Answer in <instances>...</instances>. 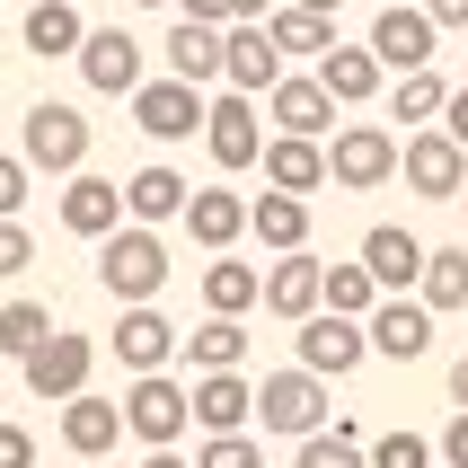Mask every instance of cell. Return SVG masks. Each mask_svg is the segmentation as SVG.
<instances>
[{
    "label": "cell",
    "mask_w": 468,
    "mask_h": 468,
    "mask_svg": "<svg viewBox=\"0 0 468 468\" xmlns=\"http://www.w3.org/2000/svg\"><path fill=\"white\" fill-rule=\"evenodd\" d=\"M318 274H327V265H318L310 248H292V257H274V265H265V310L301 327V318L318 310Z\"/></svg>",
    "instance_id": "obj_23"
},
{
    "label": "cell",
    "mask_w": 468,
    "mask_h": 468,
    "mask_svg": "<svg viewBox=\"0 0 468 468\" xmlns=\"http://www.w3.org/2000/svg\"><path fill=\"white\" fill-rule=\"evenodd\" d=\"M292 9H318V18H336V0H292Z\"/></svg>",
    "instance_id": "obj_49"
},
{
    "label": "cell",
    "mask_w": 468,
    "mask_h": 468,
    "mask_svg": "<svg viewBox=\"0 0 468 468\" xmlns=\"http://www.w3.org/2000/svg\"><path fill=\"white\" fill-rule=\"evenodd\" d=\"M398 177V133L389 124H336L327 133V186L345 195H371V186Z\"/></svg>",
    "instance_id": "obj_4"
},
{
    "label": "cell",
    "mask_w": 468,
    "mask_h": 468,
    "mask_svg": "<svg viewBox=\"0 0 468 468\" xmlns=\"http://www.w3.org/2000/svg\"><path fill=\"white\" fill-rule=\"evenodd\" d=\"M433 460H442V468H468V407H460V416L442 424V442H433Z\"/></svg>",
    "instance_id": "obj_41"
},
{
    "label": "cell",
    "mask_w": 468,
    "mask_h": 468,
    "mask_svg": "<svg viewBox=\"0 0 468 468\" xmlns=\"http://www.w3.org/2000/svg\"><path fill=\"white\" fill-rule=\"evenodd\" d=\"M80 80H89V89H98V98H133V89H142V45H133L124 27H89V36H80Z\"/></svg>",
    "instance_id": "obj_9"
},
{
    "label": "cell",
    "mask_w": 468,
    "mask_h": 468,
    "mask_svg": "<svg viewBox=\"0 0 468 468\" xmlns=\"http://www.w3.org/2000/svg\"><path fill=\"white\" fill-rule=\"evenodd\" d=\"M168 80L212 89V80H221V27H204V18H177V27H168Z\"/></svg>",
    "instance_id": "obj_28"
},
{
    "label": "cell",
    "mask_w": 468,
    "mask_h": 468,
    "mask_svg": "<svg viewBox=\"0 0 468 468\" xmlns=\"http://www.w3.org/2000/svg\"><path fill=\"white\" fill-rule=\"evenodd\" d=\"M177 221H186V239H195L204 257H221V248H239V239H248V204H239L230 186H195Z\"/></svg>",
    "instance_id": "obj_18"
},
{
    "label": "cell",
    "mask_w": 468,
    "mask_h": 468,
    "mask_svg": "<svg viewBox=\"0 0 468 468\" xmlns=\"http://www.w3.org/2000/svg\"><path fill=\"white\" fill-rule=\"evenodd\" d=\"M239 18H265V0H230V27H239Z\"/></svg>",
    "instance_id": "obj_47"
},
{
    "label": "cell",
    "mask_w": 468,
    "mask_h": 468,
    "mask_svg": "<svg viewBox=\"0 0 468 468\" xmlns=\"http://www.w3.org/2000/svg\"><path fill=\"white\" fill-rule=\"evenodd\" d=\"M257 301H265V265H239L230 248H221V257L204 265V310L212 318H248Z\"/></svg>",
    "instance_id": "obj_26"
},
{
    "label": "cell",
    "mask_w": 468,
    "mask_h": 468,
    "mask_svg": "<svg viewBox=\"0 0 468 468\" xmlns=\"http://www.w3.org/2000/svg\"><path fill=\"white\" fill-rule=\"evenodd\" d=\"M318 89H327L336 106H371L380 98V53L371 45H327L318 53Z\"/></svg>",
    "instance_id": "obj_24"
},
{
    "label": "cell",
    "mask_w": 468,
    "mask_h": 468,
    "mask_svg": "<svg viewBox=\"0 0 468 468\" xmlns=\"http://www.w3.org/2000/svg\"><path fill=\"white\" fill-rule=\"evenodd\" d=\"M257 424L265 433H292V442H310L318 424H327V380L318 371H265V389H257Z\"/></svg>",
    "instance_id": "obj_5"
},
{
    "label": "cell",
    "mask_w": 468,
    "mask_h": 468,
    "mask_svg": "<svg viewBox=\"0 0 468 468\" xmlns=\"http://www.w3.org/2000/svg\"><path fill=\"white\" fill-rule=\"evenodd\" d=\"M442 98H451V80L424 62V71H398V89H389V115L398 124H442Z\"/></svg>",
    "instance_id": "obj_32"
},
{
    "label": "cell",
    "mask_w": 468,
    "mask_h": 468,
    "mask_svg": "<svg viewBox=\"0 0 468 468\" xmlns=\"http://www.w3.org/2000/svg\"><path fill=\"white\" fill-rule=\"evenodd\" d=\"M265 186H274V195H318V186H327V142H301V133H274V142H265Z\"/></svg>",
    "instance_id": "obj_22"
},
{
    "label": "cell",
    "mask_w": 468,
    "mask_h": 468,
    "mask_svg": "<svg viewBox=\"0 0 468 468\" xmlns=\"http://www.w3.org/2000/svg\"><path fill=\"white\" fill-rule=\"evenodd\" d=\"M142 468H195V460H177V451H151V460H142Z\"/></svg>",
    "instance_id": "obj_48"
},
{
    "label": "cell",
    "mask_w": 468,
    "mask_h": 468,
    "mask_svg": "<svg viewBox=\"0 0 468 468\" xmlns=\"http://www.w3.org/2000/svg\"><path fill=\"white\" fill-rule=\"evenodd\" d=\"M18 159L36 168V177H71V168H89V115H80V106H62V98L27 106Z\"/></svg>",
    "instance_id": "obj_2"
},
{
    "label": "cell",
    "mask_w": 468,
    "mask_h": 468,
    "mask_svg": "<svg viewBox=\"0 0 468 468\" xmlns=\"http://www.w3.org/2000/svg\"><path fill=\"white\" fill-rule=\"evenodd\" d=\"M442 133L468 151V89H451V98H442Z\"/></svg>",
    "instance_id": "obj_43"
},
{
    "label": "cell",
    "mask_w": 468,
    "mask_h": 468,
    "mask_svg": "<svg viewBox=\"0 0 468 468\" xmlns=\"http://www.w3.org/2000/svg\"><path fill=\"white\" fill-rule=\"evenodd\" d=\"M115 221H124V186L71 168V177H62V230H71V239H106Z\"/></svg>",
    "instance_id": "obj_19"
},
{
    "label": "cell",
    "mask_w": 468,
    "mask_h": 468,
    "mask_svg": "<svg viewBox=\"0 0 468 468\" xmlns=\"http://www.w3.org/2000/svg\"><path fill=\"white\" fill-rule=\"evenodd\" d=\"M124 407V433L151 451H177L186 424H195V407H186V380H168V371H133V389L115 398Z\"/></svg>",
    "instance_id": "obj_3"
},
{
    "label": "cell",
    "mask_w": 468,
    "mask_h": 468,
    "mask_svg": "<svg viewBox=\"0 0 468 468\" xmlns=\"http://www.w3.org/2000/svg\"><path fill=\"white\" fill-rule=\"evenodd\" d=\"M371 451V468H433V442H424V433H407V424H398V433H380V442H363Z\"/></svg>",
    "instance_id": "obj_37"
},
{
    "label": "cell",
    "mask_w": 468,
    "mask_h": 468,
    "mask_svg": "<svg viewBox=\"0 0 468 468\" xmlns=\"http://www.w3.org/2000/svg\"><path fill=\"white\" fill-rule=\"evenodd\" d=\"M301 371H318V380H345V371L371 354V336H363V318H336V310H310L301 318Z\"/></svg>",
    "instance_id": "obj_11"
},
{
    "label": "cell",
    "mask_w": 468,
    "mask_h": 468,
    "mask_svg": "<svg viewBox=\"0 0 468 468\" xmlns=\"http://www.w3.org/2000/svg\"><path fill=\"white\" fill-rule=\"evenodd\" d=\"M248 230L274 248V257H292V248H310V195H274L265 186L257 204H248Z\"/></svg>",
    "instance_id": "obj_27"
},
{
    "label": "cell",
    "mask_w": 468,
    "mask_h": 468,
    "mask_svg": "<svg viewBox=\"0 0 468 468\" xmlns=\"http://www.w3.org/2000/svg\"><path fill=\"white\" fill-rule=\"evenodd\" d=\"M292 468H371V451H363V433H354V424L336 416V433L318 424L310 442H301V460H292Z\"/></svg>",
    "instance_id": "obj_35"
},
{
    "label": "cell",
    "mask_w": 468,
    "mask_h": 468,
    "mask_svg": "<svg viewBox=\"0 0 468 468\" xmlns=\"http://www.w3.org/2000/svg\"><path fill=\"white\" fill-rule=\"evenodd\" d=\"M89 363H98V345H89V336H71V327H53V336L36 345L18 371H27V389L45 398V407H62V398H80V389H89Z\"/></svg>",
    "instance_id": "obj_8"
},
{
    "label": "cell",
    "mask_w": 468,
    "mask_h": 468,
    "mask_svg": "<svg viewBox=\"0 0 468 468\" xmlns=\"http://www.w3.org/2000/svg\"><path fill=\"white\" fill-rule=\"evenodd\" d=\"M177 18H204V27H230V0H177Z\"/></svg>",
    "instance_id": "obj_44"
},
{
    "label": "cell",
    "mask_w": 468,
    "mask_h": 468,
    "mask_svg": "<svg viewBox=\"0 0 468 468\" xmlns=\"http://www.w3.org/2000/svg\"><path fill=\"white\" fill-rule=\"evenodd\" d=\"M124 106H133V124L151 133V142H195L204 133V89L195 80H142Z\"/></svg>",
    "instance_id": "obj_7"
},
{
    "label": "cell",
    "mask_w": 468,
    "mask_h": 468,
    "mask_svg": "<svg viewBox=\"0 0 468 468\" xmlns=\"http://www.w3.org/2000/svg\"><path fill=\"white\" fill-rule=\"evenodd\" d=\"M124 442V407L115 398H62V451H80V460H106V451Z\"/></svg>",
    "instance_id": "obj_21"
},
{
    "label": "cell",
    "mask_w": 468,
    "mask_h": 468,
    "mask_svg": "<svg viewBox=\"0 0 468 468\" xmlns=\"http://www.w3.org/2000/svg\"><path fill=\"white\" fill-rule=\"evenodd\" d=\"M371 301H380V283H371V265H327L318 274V310H336V318H371Z\"/></svg>",
    "instance_id": "obj_33"
},
{
    "label": "cell",
    "mask_w": 468,
    "mask_h": 468,
    "mask_svg": "<svg viewBox=\"0 0 468 468\" xmlns=\"http://www.w3.org/2000/svg\"><path fill=\"white\" fill-rule=\"evenodd\" d=\"M460 212H468V186H460Z\"/></svg>",
    "instance_id": "obj_51"
},
{
    "label": "cell",
    "mask_w": 468,
    "mask_h": 468,
    "mask_svg": "<svg viewBox=\"0 0 468 468\" xmlns=\"http://www.w3.org/2000/svg\"><path fill=\"white\" fill-rule=\"evenodd\" d=\"M451 407H468V354L451 363Z\"/></svg>",
    "instance_id": "obj_46"
},
{
    "label": "cell",
    "mask_w": 468,
    "mask_h": 468,
    "mask_svg": "<svg viewBox=\"0 0 468 468\" xmlns=\"http://www.w3.org/2000/svg\"><path fill=\"white\" fill-rule=\"evenodd\" d=\"M186 407H195V424H204V433H248L257 389H248L239 371H195V380H186Z\"/></svg>",
    "instance_id": "obj_17"
},
{
    "label": "cell",
    "mask_w": 468,
    "mask_h": 468,
    "mask_svg": "<svg viewBox=\"0 0 468 468\" xmlns=\"http://www.w3.org/2000/svg\"><path fill=\"white\" fill-rule=\"evenodd\" d=\"M186 195H195V186H186L168 159H151V168H133V177H124V221H151V230H159V221H177V212H186Z\"/></svg>",
    "instance_id": "obj_25"
},
{
    "label": "cell",
    "mask_w": 468,
    "mask_h": 468,
    "mask_svg": "<svg viewBox=\"0 0 468 468\" xmlns=\"http://www.w3.org/2000/svg\"><path fill=\"white\" fill-rule=\"evenodd\" d=\"M380 9H389V0H380Z\"/></svg>",
    "instance_id": "obj_53"
},
{
    "label": "cell",
    "mask_w": 468,
    "mask_h": 468,
    "mask_svg": "<svg viewBox=\"0 0 468 468\" xmlns=\"http://www.w3.org/2000/svg\"><path fill=\"white\" fill-rule=\"evenodd\" d=\"M265 36H274V53H327L336 45V18H318V9H265Z\"/></svg>",
    "instance_id": "obj_34"
},
{
    "label": "cell",
    "mask_w": 468,
    "mask_h": 468,
    "mask_svg": "<svg viewBox=\"0 0 468 468\" xmlns=\"http://www.w3.org/2000/svg\"><path fill=\"white\" fill-rule=\"evenodd\" d=\"M416 9H424L433 27H468V0H416Z\"/></svg>",
    "instance_id": "obj_45"
},
{
    "label": "cell",
    "mask_w": 468,
    "mask_h": 468,
    "mask_svg": "<svg viewBox=\"0 0 468 468\" xmlns=\"http://www.w3.org/2000/svg\"><path fill=\"white\" fill-rule=\"evenodd\" d=\"M204 151L221 159V168H257V151H265L257 98H239V89H221V98H204Z\"/></svg>",
    "instance_id": "obj_12"
},
{
    "label": "cell",
    "mask_w": 468,
    "mask_h": 468,
    "mask_svg": "<svg viewBox=\"0 0 468 468\" xmlns=\"http://www.w3.org/2000/svg\"><path fill=\"white\" fill-rule=\"evenodd\" d=\"M433 45H442V27L424 18L416 0H389V9L371 18V53H380V71H424Z\"/></svg>",
    "instance_id": "obj_13"
},
{
    "label": "cell",
    "mask_w": 468,
    "mask_h": 468,
    "mask_svg": "<svg viewBox=\"0 0 468 468\" xmlns=\"http://www.w3.org/2000/svg\"><path fill=\"white\" fill-rule=\"evenodd\" d=\"M133 9H168V0H133Z\"/></svg>",
    "instance_id": "obj_50"
},
{
    "label": "cell",
    "mask_w": 468,
    "mask_h": 468,
    "mask_svg": "<svg viewBox=\"0 0 468 468\" xmlns=\"http://www.w3.org/2000/svg\"><path fill=\"white\" fill-rule=\"evenodd\" d=\"M27 186H36V168H27V159H9V151H0V221H18Z\"/></svg>",
    "instance_id": "obj_40"
},
{
    "label": "cell",
    "mask_w": 468,
    "mask_h": 468,
    "mask_svg": "<svg viewBox=\"0 0 468 468\" xmlns=\"http://www.w3.org/2000/svg\"><path fill=\"white\" fill-rule=\"evenodd\" d=\"M195 468H265V451L248 442V433H204V451H195Z\"/></svg>",
    "instance_id": "obj_38"
},
{
    "label": "cell",
    "mask_w": 468,
    "mask_h": 468,
    "mask_svg": "<svg viewBox=\"0 0 468 468\" xmlns=\"http://www.w3.org/2000/svg\"><path fill=\"white\" fill-rule=\"evenodd\" d=\"M98 283L115 292V301H159V283H168V239L151 230V221H115V230L98 239Z\"/></svg>",
    "instance_id": "obj_1"
},
{
    "label": "cell",
    "mask_w": 468,
    "mask_h": 468,
    "mask_svg": "<svg viewBox=\"0 0 468 468\" xmlns=\"http://www.w3.org/2000/svg\"><path fill=\"white\" fill-rule=\"evenodd\" d=\"M0 468H36V433L27 424H0Z\"/></svg>",
    "instance_id": "obj_42"
},
{
    "label": "cell",
    "mask_w": 468,
    "mask_h": 468,
    "mask_svg": "<svg viewBox=\"0 0 468 468\" xmlns=\"http://www.w3.org/2000/svg\"><path fill=\"white\" fill-rule=\"evenodd\" d=\"M363 265H371V283H380V292H416V274H424V239H416V230H398V221H371V230H363Z\"/></svg>",
    "instance_id": "obj_20"
},
{
    "label": "cell",
    "mask_w": 468,
    "mask_h": 468,
    "mask_svg": "<svg viewBox=\"0 0 468 468\" xmlns=\"http://www.w3.org/2000/svg\"><path fill=\"white\" fill-rule=\"evenodd\" d=\"M398 177L416 186V195H433V204H460V186H468V151L451 142L442 124H424L398 142Z\"/></svg>",
    "instance_id": "obj_6"
},
{
    "label": "cell",
    "mask_w": 468,
    "mask_h": 468,
    "mask_svg": "<svg viewBox=\"0 0 468 468\" xmlns=\"http://www.w3.org/2000/svg\"><path fill=\"white\" fill-rule=\"evenodd\" d=\"M274 80H283V53H274L265 18H239V27H221V89H239V98H265Z\"/></svg>",
    "instance_id": "obj_10"
},
{
    "label": "cell",
    "mask_w": 468,
    "mask_h": 468,
    "mask_svg": "<svg viewBox=\"0 0 468 468\" xmlns=\"http://www.w3.org/2000/svg\"><path fill=\"white\" fill-rule=\"evenodd\" d=\"M416 301H424L433 318H442V310H468V248H424Z\"/></svg>",
    "instance_id": "obj_30"
},
{
    "label": "cell",
    "mask_w": 468,
    "mask_h": 468,
    "mask_svg": "<svg viewBox=\"0 0 468 468\" xmlns=\"http://www.w3.org/2000/svg\"><path fill=\"white\" fill-rule=\"evenodd\" d=\"M45 336H53V310H45V301H9V310H0V354H9V363H27Z\"/></svg>",
    "instance_id": "obj_36"
},
{
    "label": "cell",
    "mask_w": 468,
    "mask_h": 468,
    "mask_svg": "<svg viewBox=\"0 0 468 468\" xmlns=\"http://www.w3.org/2000/svg\"><path fill=\"white\" fill-rule=\"evenodd\" d=\"M27 265H36V239H27V221H0V283H18Z\"/></svg>",
    "instance_id": "obj_39"
},
{
    "label": "cell",
    "mask_w": 468,
    "mask_h": 468,
    "mask_svg": "<svg viewBox=\"0 0 468 468\" xmlns=\"http://www.w3.org/2000/svg\"><path fill=\"white\" fill-rule=\"evenodd\" d=\"M18 36H27V53H80V36H89V27H80V0H36V9H27L18 18Z\"/></svg>",
    "instance_id": "obj_29"
},
{
    "label": "cell",
    "mask_w": 468,
    "mask_h": 468,
    "mask_svg": "<svg viewBox=\"0 0 468 468\" xmlns=\"http://www.w3.org/2000/svg\"><path fill=\"white\" fill-rule=\"evenodd\" d=\"M371 354H389V363H416V354H433V310L424 301H407V292H380L363 318Z\"/></svg>",
    "instance_id": "obj_14"
},
{
    "label": "cell",
    "mask_w": 468,
    "mask_h": 468,
    "mask_svg": "<svg viewBox=\"0 0 468 468\" xmlns=\"http://www.w3.org/2000/svg\"><path fill=\"white\" fill-rule=\"evenodd\" d=\"M0 398H9V380H0Z\"/></svg>",
    "instance_id": "obj_52"
},
{
    "label": "cell",
    "mask_w": 468,
    "mask_h": 468,
    "mask_svg": "<svg viewBox=\"0 0 468 468\" xmlns=\"http://www.w3.org/2000/svg\"><path fill=\"white\" fill-rule=\"evenodd\" d=\"M265 115H274L283 133H301V142H327L345 106L327 98V89H318V71H283L274 89H265Z\"/></svg>",
    "instance_id": "obj_15"
},
{
    "label": "cell",
    "mask_w": 468,
    "mask_h": 468,
    "mask_svg": "<svg viewBox=\"0 0 468 468\" xmlns=\"http://www.w3.org/2000/svg\"><path fill=\"white\" fill-rule=\"evenodd\" d=\"M106 354H115L124 371H168V363H177V327H168V318H159L151 301H133V310L115 318V336H106Z\"/></svg>",
    "instance_id": "obj_16"
},
{
    "label": "cell",
    "mask_w": 468,
    "mask_h": 468,
    "mask_svg": "<svg viewBox=\"0 0 468 468\" xmlns=\"http://www.w3.org/2000/svg\"><path fill=\"white\" fill-rule=\"evenodd\" d=\"M177 354L195 371H239V363H248V327H239V318H204L195 336H177Z\"/></svg>",
    "instance_id": "obj_31"
}]
</instances>
